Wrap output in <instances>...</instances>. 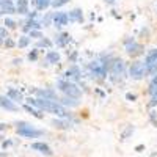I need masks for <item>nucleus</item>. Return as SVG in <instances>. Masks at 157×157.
I'll use <instances>...</instances> for the list:
<instances>
[{
  "mask_svg": "<svg viewBox=\"0 0 157 157\" xmlns=\"http://www.w3.org/2000/svg\"><path fill=\"white\" fill-rule=\"evenodd\" d=\"M124 47H126V54H127L129 57H132V58L140 57V55L145 54V47H143V44H140V43H137V41L130 43V44H127V46H124Z\"/></svg>",
  "mask_w": 157,
  "mask_h": 157,
  "instance_id": "nucleus-9",
  "label": "nucleus"
},
{
  "mask_svg": "<svg viewBox=\"0 0 157 157\" xmlns=\"http://www.w3.org/2000/svg\"><path fill=\"white\" fill-rule=\"evenodd\" d=\"M30 43H32V39L29 38V35H22V36H19L16 46H17L19 49H24V47H29V46H30Z\"/></svg>",
  "mask_w": 157,
  "mask_h": 157,
  "instance_id": "nucleus-24",
  "label": "nucleus"
},
{
  "mask_svg": "<svg viewBox=\"0 0 157 157\" xmlns=\"http://www.w3.org/2000/svg\"><path fill=\"white\" fill-rule=\"evenodd\" d=\"M112 55L107 54H101L96 60L88 63V72L91 74V77L96 78H107L109 77V68H110V61H112Z\"/></svg>",
  "mask_w": 157,
  "mask_h": 157,
  "instance_id": "nucleus-1",
  "label": "nucleus"
},
{
  "mask_svg": "<svg viewBox=\"0 0 157 157\" xmlns=\"http://www.w3.org/2000/svg\"><path fill=\"white\" fill-rule=\"evenodd\" d=\"M134 130H135V126H132V124H129V126H127V127H126V129L123 130V132H121V138H120V140H121V141L127 140V138H129L130 135L134 134Z\"/></svg>",
  "mask_w": 157,
  "mask_h": 157,
  "instance_id": "nucleus-26",
  "label": "nucleus"
},
{
  "mask_svg": "<svg viewBox=\"0 0 157 157\" xmlns=\"http://www.w3.org/2000/svg\"><path fill=\"white\" fill-rule=\"evenodd\" d=\"M39 47H46V49H50V47H52V41H50L49 38H44V36H43V38L38 41V44H36V49H39Z\"/></svg>",
  "mask_w": 157,
  "mask_h": 157,
  "instance_id": "nucleus-28",
  "label": "nucleus"
},
{
  "mask_svg": "<svg viewBox=\"0 0 157 157\" xmlns=\"http://www.w3.org/2000/svg\"><path fill=\"white\" fill-rule=\"evenodd\" d=\"M29 38L30 39H38V41H39V39L43 38V33H41V30H32L29 33Z\"/></svg>",
  "mask_w": 157,
  "mask_h": 157,
  "instance_id": "nucleus-32",
  "label": "nucleus"
},
{
  "mask_svg": "<svg viewBox=\"0 0 157 157\" xmlns=\"http://www.w3.org/2000/svg\"><path fill=\"white\" fill-rule=\"evenodd\" d=\"M52 24H54L57 29L68 25V24H69V21H68V13H66V11H55V13H54V17H52Z\"/></svg>",
  "mask_w": 157,
  "mask_h": 157,
  "instance_id": "nucleus-10",
  "label": "nucleus"
},
{
  "mask_svg": "<svg viewBox=\"0 0 157 157\" xmlns=\"http://www.w3.org/2000/svg\"><path fill=\"white\" fill-rule=\"evenodd\" d=\"M11 145H13V140H3V141H2V148H3V149L10 148Z\"/></svg>",
  "mask_w": 157,
  "mask_h": 157,
  "instance_id": "nucleus-39",
  "label": "nucleus"
},
{
  "mask_svg": "<svg viewBox=\"0 0 157 157\" xmlns=\"http://www.w3.org/2000/svg\"><path fill=\"white\" fill-rule=\"evenodd\" d=\"M57 88H58V91L63 93V96L74 98V99H80V96H82V90L77 86V83L64 80V78H58L57 80Z\"/></svg>",
  "mask_w": 157,
  "mask_h": 157,
  "instance_id": "nucleus-2",
  "label": "nucleus"
},
{
  "mask_svg": "<svg viewBox=\"0 0 157 157\" xmlns=\"http://www.w3.org/2000/svg\"><path fill=\"white\" fill-rule=\"evenodd\" d=\"M0 157H8V152L6 151H2V152H0Z\"/></svg>",
  "mask_w": 157,
  "mask_h": 157,
  "instance_id": "nucleus-43",
  "label": "nucleus"
},
{
  "mask_svg": "<svg viewBox=\"0 0 157 157\" xmlns=\"http://www.w3.org/2000/svg\"><path fill=\"white\" fill-rule=\"evenodd\" d=\"M155 113L157 112H154V110H151V113H149V120L154 124V127H157V116H155Z\"/></svg>",
  "mask_w": 157,
  "mask_h": 157,
  "instance_id": "nucleus-35",
  "label": "nucleus"
},
{
  "mask_svg": "<svg viewBox=\"0 0 157 157\" xmlns=\"http://www.w3.org/2000/svg\"><path fill=\"white\" fill-rule=\"evenodd\" d=\"M60 54L57 50H47V54H46V57H44V61L47 63V64H57V63H60Z\"/></svg>",
  "mask_w": 157,
  "mask_h": 157,
  "instance_id": "nucleus-21",
  "label": "nucleus"
},
{
  "mask_svg": "<svg viewBox=\"0 0 157 157\" xmlns=\"http://www.w3.org/2000/svg\"><path fill=\"white\" fill-rule=\"evenodd\" d=\"M155 105H157V93H155L154 96H151V101H149V104H148L149 109H154Z\"/></svg>",
  "mask_w": 157,
  "mask_h": 157,
  "instance_id": "nucleus-34",
  "label": "nucleus"
},
{
  "mask_svg": "<svg viewBox=\"0 0 157 157\" xmlns=\"http://www.w3.org/2000/svg\"><path fill=\"white\" fill-rule=\"evenodd\" d=\"M16 134L19 137H24V138H39L44 132L41 129H36L35 126L25 123V121H17L16 123Z\"/></svg>",
  "mask_w": 157,
  "mask_h": 157,
  "instance_id": "nucleus-3",
  "label": "nucleus"
},
{
  "mask_svg": "<svg viewBox=\"0 0 157 157\" xmlns=\"http://www.w3.org/2000/svg\"><path fill=\"white\" fill-rule=\"evenodd\" d=\"M63 75H64V77H63L64 80H69V82H72V83L82 80V71H80V68H78L77 64H71V66L64 71Z\"/></svg>",
  "mask_w": 157,
  "mask_h": 157,
  "instance_id": "nucleus-7",
  "label": "nucleus"
},
{
  "mask_svg": "<svg viewBox=\"0 0 157 157\" xmlns=\"http://www.w3.org/2000/svg\"><path fill=\"white\" fill-rule=\"evenodd\" d=\"M0 13H6V14H16V5L11 0H3L0 5Z\"/></svg>",
  "mask_w": 157,
  "mask_h": 157,
  "instance_id": "nucleus-20",
  "label": "nucleus"
},
{
  "mask_svg": "<svg viewBox=\"0 0 157 157\" xmlns=\"http://www.w3.org/2000/svg\"><path fill=\"white\" fill-rule=\"evenodd\" d=\"M3 25H5L6 30H14V29H17V22H16L14 19H11V17H5Z\"/></svg>",
  "mask_w": 157,
  "mask_h": 157,
  "instance_id": "nucleus-27",
  "label": "nucleus"
},
{
  "mask_svg": "<svg viewBox=\"0 0 157 157\" xmlns=\"http://www.w3.org/2000/svg\"><path fill=\"white\" fill-rule=\"evenodd\" d=\"M6 38H8V30L5 27H0V39H3V41H5Z\"/></svg>",
  "mask_w": 157,
  "mask_h": 157,
  "instance_id": "nucleus-36",
  "label": "nucleus"
},
{
  "mask_svg": "<svg viewBox=\"0 0 157 157\" xmlns=\"http://www.w3.org/2000/svg\"><path fill=\"white\" fill-rule=\"evenodd\" d=\"M124 68H126L124 61L120 57H113L110 61V68H109V78L112 82H118L124 75Z\"/></svg>",
  "mask_w": 157,
  "mask_h": 157,
  "instance_id": "nucleus-4",
  "label": "nucleus"
},
{
  "mask_svg": "<svg viewBox=\"0 0 157 157\" xmlns=\"http://www.w3.org/2000/svg\"><path fill=\"white\" fill-rule=\"evenodd\" d=\"M5 96H6L8 99H11L14 104H16V102H19V104H21V102H24V101H25V99H24V94H22V91H21V90H17V88H8Z\"/></svg>",
  "mask_w": 157,
  "mask_h": 157,
  "instance_id": "nucleus-12",
  "label": "nucleus"
},
{
  "mask_svg": "<svg viewBox=\"0 0 157 157\" xmlns=\"http://www.w3.org/2000/svg\"><path fill=\"white\" fill-rule=\"evenodd\" d=\"M0 107H2L3 110H6V112H17L19 110V107L11 99H8L5 94L0 96Z\"/></svg>",
  "mask_w": 157,
  "mask_h": 157,
  "instance_id": "nucleus-14",
  "label": "nucleus"
},
{
  "mask_svg": "<svg viewBox=\"0 0 157 157\" xmlns=\"http://www.w3.org/2000/svg\"><path fill=\"white\" fill-rule=\"evenodd\" d=\"M143 149H145V145H137V146H135V151H137V152H141Z\"/></svg>",
  "mask_w": 157,
  "mask_h": 157,
  "instance_id": "nucleus-40",
  "label": "nucleus"
},
{
  "mask_svg": "<svg viewBox=\"0 0 157 157\" xmlns=\"http://www.w3.org/2000/svg\"><path fill=\"white\" fill-rule=\"evenodd\" d=\"M33 151H38L39 154H44V155H54V151H52V148L47 145V143H44V141H35V143H32V146H30Z\"/></svg>",
  "mask_w": 157,
  "mask_h": 157,
  "instance_id": "nucleus-11",
  "label": "nucleus"
},
{
  "mask_svg": "<svg viewBox=\"0 0 157 157\" xmlns=\"http://www.w3.org/2000/svg\"><path fill=\"white\" fill-rule=\"evenodd\" d=\"M105 2H109V3H115V0H105Z\"/></svg>",
  "mask_w": 157,
  "mask_h": 157,
  "instance_id": "nucleus-44",
  "label": "nucleus"
},
{
  "mask_svg": "<svg viewBox=\"0 0 157 157\" xmlns=\"http://www.w3.org/2000/svg\"><path fill=\"white\" fill-rule=\"evenodd\" d=\"M129 75H130V78H134V80H141V78L146 75L145 63L140 61V60L134 61V63L129 66Z\"/></svg>",
  "mask_w": 157,
  "mask_h": 157,
  "instance_id": "nucleus-6",
  "label": "nucleus"
},
{
  "mask_svg": "<svg viewBox=\"0 0 157 157\" xmlns=\"http://www.w3.org/2000/svg\"><path fill=\"white\" fill-rule=\"evenodd\" d=\"M126 99H127L129 102H135V101H137V94H134V93H126Z\"/></svg>",
  "mask_w": 157,
  "mask_h": 157,
  "instance_id": "nucleus-37",
  "label": "nucleus"
},
{
  "mask_svg": "<svg viewBox=\"0 0 157 157\" xmlns=\"http://www.w3.org/2000/svg\"><path fill=\"white\" fill-rule=\"evenodd\" d=\"M148 93H149V96H154L157 93V74L152 75V78H151V82L148 85Z\"/></svg>",
  "mask_w": 157,
  "mask_h": 157,
  "instance_id": "nucleus-25",
  "label": "nucleus"
},
{
  "mask_svg": "<svg viewBox=\"0 0 157 157\" xmlns=\"http://www.w3.org/2000/svg\"><path fill=\"white\" fill-rule=\"evenodd\" d=\"M0 44H3V39H0Z\"/></svg>",
  "mask_w": 157,
  "mask_h": 157,
  "instance_id": "nucleus-45",
  "label": "nucleus"
},
{
  "mask_svg": "<svg viewBox=\"0 0 157 157\" xmlns=\"http://www.w3.org/2000/svg\"><path fill=\"white\" fill-rule=\"evenodd\" d=\"M52 17H54V13H47L43 19H39V21H41V25H44V27H49V25L52 24Z\"/></svg>",
  "mask_w": 157,
  "mask_h": 157,
  "instance_id": "nucleus-29",
  "label": "nucleus"
},
{
  "mask_svg": "<svg viewBox=\"0 0 157 157\" xmlns=\"http://www.w3.org/2000/svg\"><path fill=\"white\" fill-rule=\"evenodd\" d=\"M145 69L146 75H155L157 74V49L148 50V54L145 57Z\"/></svg>",
  "mask_w": 157,
  "mask_h": 157,
  "instance_id": "nucleus-5",
  "label": "nucleus"
},
{
  "mask_svg": "<svg viewBox=\"0 0 157 157\" xmlns=\"http://www.w3.org/2000/svg\"><path fill=\"white\" fill-rule=\"evenodd\" d=\"M24 110L29 112L32 116L38 118V120H43V118H44V113H43L41 110H38V109H35V107H32V105H27V104H24Z\"/></svg>",
  "mask_w": 157,
  "mask_h": 157,
  "instance_id": "nucleus-22",
  "label": "nucleus"
},
{
  "mask_svg": "<svg viewBox=\"0 0 157 157\" xmlns=\"http://www.w3.org/2000/svg\"><path fill=\"white\" fill-rule=\"evenodd\" d=\"M77 57H78V52H77V50H74V52H72V54L69 55V61H71V63H75V60H77Z\"/></svg>",
  "mask_w": 157,
  "mask_h": 157,
  "instance_id": "nucleus-38",
  "label": "nucleus"
},
{
  "mask_svg": "<svg viewBox=\"0 0 157 157\" xmlns=\"http://www.w3.org/2000/svg\"><path fill=\"white\" fill-rule=\"evenodd\" d=\"M68 21L72 24H82L83 22V11L80 8H74L68 13Z\"/></svg>",
  "mask_w": 157,
  "mask_h": 157,
  "instance_id": "nucleus-13",
  "label": "nucleus"
},
{
  "mask_svg": "<svg viewBox=\"0 0 157 157\" xmlns=\"http://www.w3.org/2000/svg\"><path fill=\"white\" fill-rule=\"evenodd\" d=\"M11 2H13V0H11Z\"/></svg>",
  "mask_w": 157,
  "mask_h": 157,
  "instance_id": "nucleus-48",
  "label": "nucleus"
},
{
  "mask_svg": "<svg viewBox=\"0 0 157 157\" xmlns=\"http://www.w3.org/2000/svg\"><path fill=\"white\" fill-rule=\"evenodd\" d=\"M32 3L36 6V11H44L50 6L52 0H32Z\"/></svg>",
  "mask_w": 157,
  "mask_h": 157,
  "instance_id": "nucleus-23",
  "label": "nucleus"
},
{
  "mask_svg": "<svg viewBox=\"0 0 157 157\" xmlns=\"http://www.w3.org/2000/svg\"><path fill=\"white\" fill-rule=\"evenodd\" d=\"M21 63H22L21 58H14V60H13V64H16V66H17V64H21Z\"/></svg>",
  "mask_w": 157,
  "mask_h": 157,
  "instance_id": "nucleus-42",
  "label": "nucleus"
},
{
  "mask_svg": "<svg viewBox=\"0 0 157 157\" xmlns=\"http://www.w3.org/2000/svg\"><path fill=\"white\" fill-rule=\"evenodd\" d=\"M50 124L54 126L55 129H58V130H68V129L72 127V123H71V121L61 120V118H54V120L50 121Z\"/></svg>",
  "mask_w": 157,
  "mask_h": 157,
  "instance_id": "nucleus-15",
  "label": "nucleus"
},
{
  "mask_svg": "<svg viewBox=\"0 0 157 157\" xmlns=\"http://www.w3.org/2000/svg\"><path fill=\"white\" fill-rule=\"evenodd\" d=\"M0 16H2V13H0Z\"/></svg>",
  "mask_w": 157,
  "mask_h": 157,
  "instance_id": "nucleus-47",
  "label": "nucleus"
},
{
  "mask_svg": "<svg viewBox=\"0 0 157 157\" xmlns=\"http://www.w3.org/2000/svg\"><path fill=\"white\" fill-rule=\"evenodd\" d=\"M66 3H69V0H52L50 6L57 10V8H61V6H64Z\"/></svg>",
  "mask_w": 157,
  "mask_h": 157,
  "instance_id": "nucleus-30",
  "label": "nucleus"
},
{
  "mask_svg": "<svg viewBox=\"0 0 157 157\" xmlns=\"http://www.w3.org/2000/svg\"><path fill=\"white\" fill-rule=\"evenodd\" d=\"M16 14H21V16H25L30 13V8H29V0H16Z\"/></svg>",
  "mask_w": 157,
  "mask_h": 157,
  "instance_id": "nucleus-17",
  "label": "nucleus"
},
{
  "mask_svg": "<svg viewBox=\"0 0 157 157\" xmlns=\"http://www.w3.org/2000/svg\"><path fill=\"white\" fill-rule=\"evenodd\" d=\"M38 52H39V49H36V47L29 52V55H27L29 61H38Z\"/></svg>",
  "mask_w": 157,
  "mask_h": 157,
  "instance_id": "nucleus-31",
  "label": "nucleus"
},
{
  "mask_svg": "<svg viewBox=\"0 0 157 157\" xmlns=\"http://www.w3.org/2000/svg\"><path fill=\"white\" fill-rule=\"evenodd\" d=\"M69 43H71V35L66 33V32H61L55 36V44L58 47H66Z\"/></svg>",
  "mask_w": 157,
  "mask_h": 157,
  "instance_id": "nucleus-18",
  "label": "nucleus"
},
{
  "mask_svg": "<svg viewBox=\"0 0 157 157\" xmlns=\"http://www.w3.org/2000/svg\"><path fill=\"white\" fill-rule=\"evenodd\" d=\"M6 127H8L6 123H0V130H6Z\"/></svg>",
  "mask_w": 157,
  "mask_h": 157,
  "instance_id": "nucleus-41",
  "label": "nucleus"
},
{
  "mask_svg": "<svg viewBox=\"0 0 157 157\" xmlns=\"http://www.w3.org/2000/svg\"><path fill=\"white\" fill-rule=\"evenodd\" d=\"M3 46L5 47H8V49H13V47H16V41H14V39H13V38H6L5 39V41H3Z\"/></svg>",
  "mask_w": 157,
  "mask_h": 157,
  "instance_id": "nucleus-33",
  "label": "nucleus"
},
{
  "mask_svg": "<svg viewBox=\"0 0 157 157\" xmlns=\"http://www.w3.org/2000/svg\"><path fill=\"white\" fill-rule=\"evenodd\" d=\"M58 102L64 109H74V107H78L80 105V101L78 99H74V98H68V96H63L58 99Z\"/></svg>",
  "mask_w": 157,
  "mask_h": 157,
  "instance_id": "nucleus-16",
  "label": "nucleus"
},
{
  "mask_svg": "<svg viewBox=\"0 0 157 157\" xmlns=\"http://www.w3.org/2000/svg\"><path fill=\"white\" fill-rule=\"evenodd\" d=\"M43 29V25H41V21H25L24 24V27H22V32L25 33H30L32 30H41Z\"/></svg>",
  "mask_w": 157,
  "mask_h": 157,
  "instance_id": "nucleus-19",
  "label": "nucleus"
},
{
  "mask_svg": "<svg viewBox=\"0 0 157 157\" xmlns=\"http://www.w3.org/2000/svg\"><path fill=\"white\" fill-rule=\"evenodd\" d=\"M2 3H3V0H0V5H2Z\"/></svg>",
  "mask_w": 157,
  "mask_h": 157,
  "instance_id": "nucleus-46",
  "label": "nucleus"
},
{
  "mask_svg": "<svg viewBox=\"0 0 157 157\" xmlns=\"http://www.w3.org/2000/svg\"><path fill=\"white\" fill-rule=\"evenodd\" d=\"M35 94H36V96H35L36 99H44V101H55V102H58L57 91L52 90V88H36Z\"/></svg>",
  "mask_w": 157,
  "mask_h": 157,
  "instance_id": "nucleus-8",
  "label": "nucleus"
}]
</instances>
